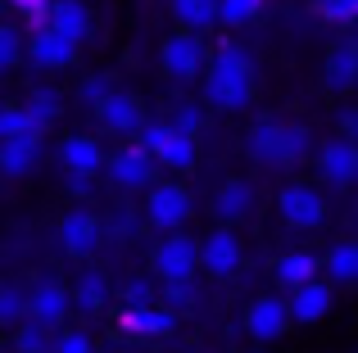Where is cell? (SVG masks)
<instances>
[{
  "label": "cell",
  "instance_id": "1",
  "mask_svg": "<svg viewBox=\"0 0 358 353\" xmlns=\"http://www.w3.org/2000/svg\"><path fill=\"white\" fill-rule=\"evenodd\" d=\"M254 82H259V68H254V54L245 50L241 41H222L213 50V63L204 73V100L222 114H236V109L250 105Z\"/></svg>",
  "mask_w": 358,
  "mask_h": 353
},
{
  "label": "cell",
  "instance_id": "2",
  "mask_svg": "<svg viewBox=\"0 0 358 353\" xmlns=\"http://www.w3.org/2000/svg\"><path fill=\"white\" fill-rule=\"evenodd\" d=\"M245 150H250V159L263 163V168H286V163H299L313 150V132H308L304 123H277V118H268V123L250 127Z\"/></svg>",
  "mask_w": 358,
  "mask_h": 353
},
{
  "label": "cell",
  "instance_id": "3",
  "mask_svg": "<svg viewBox=\"0 0 358 353\" xmlns=\"http://www.w3.org/2000/svg\"><path fill=\"white\" fill-rule=\"evenodd\" d=\"M141 150L155 159V168H168V172H186L195 168L200 150H195V136L177 132L173 123H141Z\"/></svg>",
  "mask_w": 358,
  "mask_h": 353
},
{
  "label": "cell",
  "instance_id": "4",
  "mask_svg": "<svg viewBox=\"0 0 358 353\" xmlns=\"http://www.w3.org/2000/svg\"><path fill=\"white\" fill-rule=\"evenodd\" d=\"M200 272V240L182 236V231H168L164 240L155 245V276L173 290L191 285V276Z\"/></svg>",
  "mask_w": 358,
  "mask_h": 353
},
{
  "label": "cell",
  "instance_id": "5",
  "mask_svg": "<svg viewBox=\"0 0 358 353\" xmlns=\"http://www.w3.org/2000/svg\"><path fill=\"white\" fill-rule=\"evenodd\" d=\"M195 213L191 204V190H186L182 181H155L145 190V218L150 227H159L168 236V231H182V222Z\"/></svg>",
  "mask_w": 358,
  "mask_h": 353
},
{
  "label": "cell",
  "instance_id": "6",
  "mask_svg": "<svg viewBox=\"0 0 358 353\" xmlns=\"http://www.w3.org/2000/svg\"><path fill=\"white\" fill-rule=\"evenodd\" d=\"M277 213H281V222L295 227V231H317L327 222V200L313 186L290 181V186H281V195H277Z\"/></svg>",
  "mask_w": 358,
  "mask_h": 353
},
{
  "label": "cell",
  "instance_id": "7",
  "mask_svg": "<svg viewBox=\"0 0 358 353\" xmlns=\"http://www.w3.org/2000/svg\"><path fill=\"white\" fill-rule=\"evenodd\" d=\"M159 63H164V73L173 82H195L204 73V41L195 32H173L164 41V50H159Z\"/></svg>",
  "mask_w": 358,
  "mask_h": 353
},
{
  "label": "cell",
  "instance_id": "8",
  "mask_svg": "<svg viewBox=\"0 0 358 353\" xmlns=\"http://www.w3.org/2000/svg\"><path fill=\"white\" fill-rule=\"evenodd\" d=\"M241 258H245V245L231 227H213L209 236L200 240V267L209 276H231L241 267Z\"/></svg>",
  "mask_w": 358,
  "mask_h": 353
},
{
  "label": "cell",
  "instance_id": "9",
  "mask_svg": "<svg viewBox=\"0 0 358 353\" xmlns=\"http://www.w3.org/2000/svg\"><path fill=\"white\" fill-rule=\"evenodd\" d=\"M155 172H159L155 159H150L136 141L122 145L114 159H109V181H114L118 190H150V186H155Z\"/></svg>",
  "mask_w": 358,
  "mask_h": 353
},
{
  "label": "cell",
  "instance_id": "10",
  "mask_svg": "<svg viewBox=\"0 0 358 353\" xmlns=\"http://www.w3.org/2000/svg\"><path fill=\"white\" fill-rule=\"evenodd\" d=\"M23 54L36 63V68H69V63L78 59V41L64 36V32H55V27L45 23V27L32 32V41H23Z\"/></svg>",
  "mask_w": 358,
  "mask_h": 353
},
{
  "label": "cell",
  "instance_id": "11",
  "mask_svg": "<svg viewBox=\"0 0 358 353\" xmlns=\"http://www.w3.org/2000/svg\"><path fill=\"white\" fill-rule=\"evenodd\" d=\"M69 290H64V281H55V276H45V281L32 285V294H27V322H36V326L55 331L64 317H69Z\"/></svg>",
  "mask_w": 358,
  "mask_h": 353
},
{
  "label": "cell",
  "instance_id": "12",
  "mask_svg": "<svg viewBox=\"0 0 358 353\" xmlns=\"http://www.w3.org/2000/svg\"><path fill=\"white\" fill-rule=\"evenodd\" d=\"M254 209H259V190H254L245 176H227V181L218 186V195H213V218H218L222 227H236V222L254 218Z\"/></svg>",
  "mask_w": 358,
  "mask_h": 353
},
{
  "label": "cell",
  "instance_id": "13",
  "mask_svg": "<svg viewBox=\"0 0 358 353\" xmlns=\"http://www.w3.org/2000/svg\"><path fill=\"white\" fill-rule=\"evenodd\" d=\"M286 326H290V313H286V299H277V294H263L245 308V336L259 340V345L286 336Z\"/></svg>",
  "mask_w": 358,
  "mask_h": 353
},
{
  "label": "cell",
  "instance_id": "14",
  "mask_svg": "<svg viewBox=\"0 0 358 353\" xmlns=\"http://www.w3.org/2000/svg\"><path fill=\"white\" fill-rule=\"evenodd\" d=\"M59 245L69 249L73 258H87L100 249V218L91 209H69L59 222Z\"/></svg>",
  "mask_w": 358,
  "mask_h": 353
},
{
  "label": "cell",
  "instance_id": "15",
  "mask_svg": "<svg viewBox=\"0 0 358 353\" xmlns=\"http://www.w3.org/2000/svg\"><path fill=\"white\" fill-rule=\"evenodd\" d=\"M96 118L105 132H118V136H131L141 132V100L127 96V91H105L96 100Z\"/></svg>",
  "mask_w": 358,
  "mask_h": 353
},
{
  "label": "cell",
  "instance_id": "16",
  "mask_svg": "<svg viewBox=\"0 0 358 353\" xmlns=\"http://www.w3.org/2000/svg\"><path fill=\"white\" fill-rule=\"evenodd\" d=\"M317 172H322L327 186H350V181H358V145L350 141V136L327 141L322 154H317Z\"/></svg>",
  "mask_w": 358,
  "mask_h": 353
},
{
  "label": "cell",
  "instance_id": "17",
  "mask_svg": "<svg viewBox=\"0 0 358 353\" xmlns=\"http://www.w3.org/2000/svg\"><path fill=\"white\" fill-rule=\"evenodd\" d=\"M286 313H290V326H313L331 313V285L327 281H308L299 290H290L286 299Z\"/></svg>",
  "mask_w": 358,
  "mask_h": 353
},
{
  "label": "cell",
  "instance_id": "18",
  "mask_svg": "<svg viewBox=\"0 0 358 353\" xmlns=\"http://www.w3.org/2000/svg\"><path fill=\"white\" fill-rule=\"evenodd\" d=\"M322 82L331 96H345V91L358 87V45L354 41H336L327 50V63H322Z\"/></svg>",
  "mask_w": 358,
  "mask_h": 353
},
{
  "label": "cell",
  "instance_id": "19",
  "mask_svg": "<svg viewBox=\"0 0 358 353\" xmlns=\"http://www.w3.org/2000/svg\"><path fill=\"white\" fill-rule=\"evenodd\" d=\"M118 322H122V331H131V336H141V340H164V336H173L177 313L155 308V303H136V308H122Z\"/></svg>",
  "mask_w": 358,
  "mask_h": 353
},
{
  "label": "cell",
  "instance_id": "20",
  "mask_svg": "<svg viewBox=\"0 0 358 353\" xmlns=\"http://www.w3.org/2000/svg\"><path fill=\"white\" fill-rule=\"evenodd\" d=\"M41 163V136H5L0 141V172L5 176H27Z\"/></svg>",
  "mask_w": 358,
  "mask_h": 353
},
{
  "label": "cell",
  "instance_id": "21",
  "mask_svg": "<svg viewBox=\"0 0 358 353\" xmlns=\"http://www.w3.org/2000/svg\"><path fill=\"white\" fill-rule=\"evenodd\" d=\"M59 159H64V168L73 176H82V181L105 168V150H100V141H91V136H69V141L59 145Z\"/></svg>",
  "mask_w": 358,
  "mask_h": 353
},
{
  "label": "cell",
  "instance_id": "22",
  "mask_svg": "<svg viewBox=\"0 0 358 353\" xmlns=\"http://www.w3.org/2000/svg\"><path fill=\"white\" fill-rule=\"evenodd\" d=\"M317 272H322V258L317 254H281L277 263H272V276H277V285H286V290H299V285L317 281Z\"/></svg>",
  "mask_w": 358,
  "mask_h": 353
},
{
  "label": "cell",
  "instance_id": "23",
  "mask_svg": "<svg viewBox=\"0 0 358 353\" xmlns=\"http://www.w3.org/2000/svg\"><path fill=\"white\" fill-rule=\"evenodd\" d=\"M322 272L336 285H354L358 281V240H336L322 258Z\"/></svg>",
  "mask_w": 358,
  "mask_h": 353
},
{
  "label": "cell",
  "instance_id": "24",
  "mask_svg": "<svg viewBox=\"0 0 358 353\" xmlns=\"http://www.w3.org/2000/svg\"><path fill=\"white\" fill-rule=\"evenodd\" d=\"M50 27L64 36H73V41L82 45V36L91 32V14L82 0H50Z\"/></svg>",
  "mask_w": 358,
  "mask_h": 353
},
{
  "label": "cell",
  "instance_id": "25",
  "mask_svg": "<svg viewBox=\"0 0 358 353\" xmlns=\"http://www.w3.org/2000/svg\"><path fill=\"white\" fill-rule=\"evenodd\" d=\"M173 18L186 32H204L218 23V0H173Z\"/></svg>",
  "mask_w": 358,
  "mask_h": 353
},
{
  "label": "cell",
  "instance_id": "26",
  "mask_svg": "<svg viewBox=\"0 0 358 353\" xmlns=\"http://www.w3.org/2000/svg\"><path fill=\"white\" fill-rule=\"evenodd\" d=\"M69 299L78 303L82 313H96V308H105V299H109V285H105V276H100V272H82V276H78V285L69 290Z\"/></svg>",
  "mask_w": 358,
  "mask_h": 353
},
{
  "label": "cell",
  "instance_id": "27",
  "mask_svg": "<svg viewBox=\"0 0 358 353\" xmlns=\"http://www.w3.org/2000/svg\"><path fill=\"white\" fill-rule=\"evenodd\" d=\"M263 0H218V23L227 27H245L250 18H259Z\"/></svg>",
  "mask_w": 358,
  "mask_h": 353
},
{
  "label": "cell",
  "instance_id": "28",
  "mask_svg": "<svg viewBox=\"0 0 358 353\" xmlns=\"http://www.w3.org/2000/svg\"><path fill=\"white\" fill-rule=\"evenodd\" d=\"M27 317V294L18 285H0V326H18Z\"/></svg>",
  "mask_w": 358,
  "mask_h": 353
},
{
  "label": "cell",
  "instance_id": "29",
  "mask_svg": "<svg viewBox=\"0 0 358 353\" xmlns=\"http://www.w3.org/2000/svg\"><path fill=\"white\" fill-rule=\"evenodd\" d=\"M14 349L18 353H50V331L23 317L18 322V336H14Z\"/></svg>",
  "mask_w": 358,
  "mask_h": 353
},
{
  "label": "cell",
  "instance_id": "30",
  "mask_svg": "<svg viewBox=\"0 0 358 353\" xmlns=\"http://www.w3.org/2000/svg\"><path fill=\"white\" fill-rule=\"evenodd\" d=\"M18 59H23V32L9 27V23H0V73H9Z\"/></svg>",
  "mask_w": 358,
  "mask_h": 353
},
{
  "label": "cell",
  "instance_id": "31",
  "mask_svg": "<svg viewBox=\"0 0 358 353\" xmlns=\"http://www.w3.org/2000/svg\"><path fill=\"white\" fill-rule=\"evenodd\" d=\"M14 9H23V18H27V27H45L50 23V0H9Z\"/></svg>",
  "mask_w": 358,
  "mask_h": 353
},
{
  "label": "cell",
  "instance_id": "32",
  "mask_svg": "<svg viewBox=\"0 0 358 353\" xmlns=\"http://www.w3.org/2000/svg\"><path fill=\"white\" fill-rule=\"evenodd\" d=\"M331 23H350V18H358V0H327V5H317Z\"/></svg>",
  "mask_w": 358,
  "mask_h": 353
},
{
  "label": "cell",
  "instance_id": "33",
  "mask_svg": "<svg viewBox=\"0 0 358 353\" xmlns=\"http://www.w3.org/2000/svg\"><path fill=\"white\" fill-rule=\"evenodd\" d=\"M50 353H91V340L82 336V331H69V336H59V345Z\"/></svg>",
  "mask_w": 358,
  "mask_h": 353
},
{
  "label": "cell",
  "instance_id": "34",
  "mask_svg": "<svg viewBox=\"0 0 358 353\" xmlns=\"http://www.w3.org/2000/svg\"><path fill=\"white\" fill-rule=\"evenodd\" d=\"M173 127H177V132H186V136H195V132H200V109H195V105H186V109H177V118H173Z\"/></svg>",
  "mask_w": 358,
  "mask_h": 353
},
{
  "label": "cell",
  "instance_id": "35",
  "mask_svg": "<svg viewBox=\"0 0 358 353\" xmlns=\"http://www.w3.org/2000/svg\"><path fill=\"white\" fill-rule=\"evenodd\" d=\"M122 294H127V308H136V303H150V285H145V281H127V290H122Z\"/></svg>",
  "mask_w": 358,
  "mask_h": 353
},
{
  "label": "cell",
  "instance_id": "36",
  "mask_svg": "<svg viewBox=\"0 0 358 353\" xmlns=\"http://www.w3.org/2000/svg\"><path fill=\"white\" fill-rule=\"evenodd\" d=\"M105 91H109V82H100V77H91V82H87V87H82V96H87V100H91V105H96V100H100V96H105Z\"/></svg>",
  "mask_w": 358,
  "mask_h": 353
},
{
  "label": "cell",
  "instance_id": "37",
  "mask_svg": "<svg viewBox=\"0 0 358 353\" xmlns=\"http://www.w3.org/2000/svg\"><path fill=\"white\" fill-rule=\"evenodd\" d=\"M345 132H358V114H345Z\"/></svg>",
  "mask_w": 358,
  "mask_h": 353
},
{
  "label": "cell",
  "instance_id": "38",
  "mask_svg": "<svg viewBox=\"0 0 358 353\" xmlns=\"http://www.w3.org/2000/svg\"><path fill=\"white\" fill-rule=\"evenodd\" d=\"M0 141H5V105H0Z\"/></svg>",
  "mask_w": 358,
  "mask_h": 353
},
{
  "label": "cell",
  "instance_id": "39",
  "mask_svg": "<svg viewBox=\"0 0 358 353\" xmlns=\"http://www.w3.org/2000/svg\"><path fill=\"white\" fill-rule=\"evenodd\" d=\"M317 5H327V0H317Z\"/></svg>",
  "mask_w": 358,
  "mask_h": 353
},
{
  "label": "cell",
  "instance_id": "40",
  "mask_svg": "<svg viewBox=\"0 0 358 353\" xmlns=\"http://www.w3.org/2000/svg\"><path fill=\"white\" fill-rule=\"evenodd\" d=\"M354 45H358V36H354Z\"/></svg>",
  "mask_w": 358,
  "mask_h": 353
}]
</instances>
